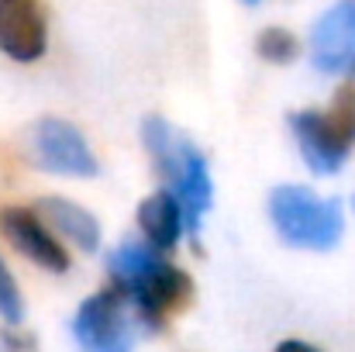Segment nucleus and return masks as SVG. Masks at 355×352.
I'll list each match as a JSON object with an SVG mask.
<instances>
[{"label":"nucleus","mask_w":355,"mask_h":352,"mask_svg":"<svg viewBox=\"0 0 355 352\" xmlns=\"http://www.w3.org/2000/svg\"><path fill=\"white\" fill-rule=\"evenodd\" d=\"M324 115L335 124V131L355 149V76H349V80L335 90L331 111H324Z\"/></svg>","instance_id":"obj_13"},{"label":"nucleus","mask_w":355,"mask_h":352,"mask_svg":"<svg viewBox=\"0 0 355 352\" xmlns=\"http://www.w3.org/2000/svg\"><path fill=\"white\" fill-rule=\"evenodd\" d=\"M0 235L42 269H49V273H66L69 269L66 245L55 242V235L49 232V225L31 208H3L0 211Z\"/></svg>","instance_id":"obj_7"},{"label":"nucleus","mask_w":355,"mask_h":352,"mask_svg":"<svg viewBox=\"0 0 355 352\" xmlns=\"http://www.w3.org/2000/svg\"><path fill=\"white\" fill-rule=\"evenodd\" d=\"M107 273L145 328H162L193 301V280L148 242H121L107 255Z\"/></svg>","instance_id":"obj_1"},{"label":"nucleus","mask_w":355,"mask_h":352,"mask_svg":"<svg viewBox=\"0 0 355 352\" xmlns=\"http://www.w3.org/2000/svg\"><path fill=\"white\" fill-rule=\"evenodd\" d=\"M245 3H259V0H245Z\"/></svg>","instance_id":"obj_17"},{"label":"nucleus","mask_w":355,"mask_h":352,"mask_svg":"<svg viewBox=\"0 0 355 352\" xmlns=\"http://www.w3.org/2000/svg\"><path fill=\"white\" fill-rule=\"evenodd\" d=\"M141 142H145L166 190L176 197V204L183 211V232L197 238L204 215L211 211V201H214V183H211L204 152L193 145V138H187L180 128H173L159 115H145Z\"/></svg>","instance_id":"obj_2"},{"label":"nucleus","mask_w":355,"mask_h":352,"mask_svg":"<svg viewBox=\"0 0 355 352\" xmlns=\"http://www.w3.org/2000/svg\"><path fill=\"white\" fill-rule=\"evenodd\" d=\"M145 325L118 290H101L87 297L73 318V339L83 352H131Z\"/></svg>","instance_id":"obj_4"},{"label":"nucleus","mask_w":355,"mask_h":352,"mask_svg":"<svg viewBox=\"0 0 355 352\" xmlns=\"http://www.w3.org/2000/svg\"><path fill=\"white\" fill-rule=\"evenodd\" d=\"M0 318H3L7 325H21V321H24V301H21L17 280H14V273L7 269L3 255H0Z\"/></svg>","instance_id":"obj_14"},{"label":"nucleus","mask_w":355,"mask_h":352,"mask_svg":"<svg viewBox=\"0 0 355 352\" xmlns=\"http://www.w3.org/2000/svg\"><path fill=\"white\" fill-rule=\"evenodd\" d=\"M311 66L331 76H355V0H335L311 24Z\"/></svg>","instance_id":"obj_6"},{"label":"nucleus","mask_w":355,"mask_h":352,"mask_svg":"<svg viewBox=\"0 0 355 352\" xmlns=\"http://www.w3.org/2000/svg\"><path fill=\"white\" fill-rule=\"evenodd\" d=\"M31 152L35 162L59 176H97L101 162L87 145L83 131L62 117H42L31 128Z\"/></svg>","instance_id":"obj_5"},{"label":"nucleus","mask_w":355,"mask_h":352,"mask_svg":"<svg viewBox=\"0 0 355 352\" xmlns=\"http://www.w3.org/2000/svg\"><path fill=\"white\" fill-rule=\"evenodd\" d=\"M276 352H321L318 346H311V342H300V339H286V342H279Z\"/></svg>","instance_id":"obj_16"},{"label":"nucleus","mask_w":355,"mask_h":352,"mask_svg":"<svg viewBox=\"0 0 355 352\" xmlns=\"http://www.w3.org/2000/svg\"><path fill=\"white\" fill-rule=\"evenodd\" d=\"M255 52L266 59V62H276V66H286L297 59L300 45H297V35L286 31V28H262L259 38H255Z\"/></svg>","instance_id":"obj_12"},{"label":"nucleus","mask_w":355,"mask_h":352,"mask_svg":"<svg viewBox=\"0 0 355 352\" xmlns=\"http://www.w3.org/2000/svg\"><path fill=\"white\" fill-rule=\"evenodd\" d=\"M138 228L145 242L159 252H169L183 238V211L169 190H155L138 204Z\"/></svg>","instance_id":"obj_11"},{"label":"nucleus","mask_w":355,"mask_h":352,"mask_svg":"<svg viewBox=\"0 0 355 352\" xmlns=\"http://www.w3.org/2000/svg\"><path fill=\"white\" fill-rule=\"evenodd\" d=\"M290 131L297 138L300 159L307 162L311 173L318 176H331L345 166L352 145L335 131V124L328 121L324 111H293L290 115Z\"/></svg>","instance_id":"obj_8"},{"label":"nucleus","mask_w":355,"mask_h":352,"mask_svg":"<svg viewBox=\"0 0 355 352\" xmlns=\"http://www.w3.org/2000/svg\"><path fill=\"white\" fill-rule=\"evenodd\" d=\"M35 215L52 225L62 238H69L73 245H80L83 252H97L101 249V221L76 201L66 197H42L35 204Z\"/></svg>","instance_id":"obj_10"},{"label":"nucleus","mask_w":355,"mask_h":352,"mask_svg":"<svg viewBox=\"0 0 355 352\" xmlns=\"http://www.w3.org/2000/svg\"><path fill=\"white\" fill-rule=\"evenodd\" d=\"M269 221L286 245L328 252L345 235V208L338 197H318L311 187L279 183L269 194Z\"/></svg>","instance_id":"obj_3"},{"label":"nucleus","mask_w":355,"mask_h":352,"mask_svg":"<svg viewBox=\"0 0 355 352\" xmlns=\"http://www.w3.org/2000/svg\"><path fill=\"white\" fill-rule=\"evenodd\" d=\"M49 49L42 0H0V52L14 62H35Z\"/></svg>","instance_id":"obj_9"},{"label":"nucleus","mask_w":355,"mask_h":352,"mask_svg":"<svg viewBox=\"0 0 355 352\" xmlns=\"http://www.w3.org/2000/svg\"><path fill=\"white\" fill-rule=\"evenodd\" d=\"M0 346L3 352H35V335H28L21 325H7L0 332Z\"/></svg>","instance_id":"obj_15"}]
</instances>
